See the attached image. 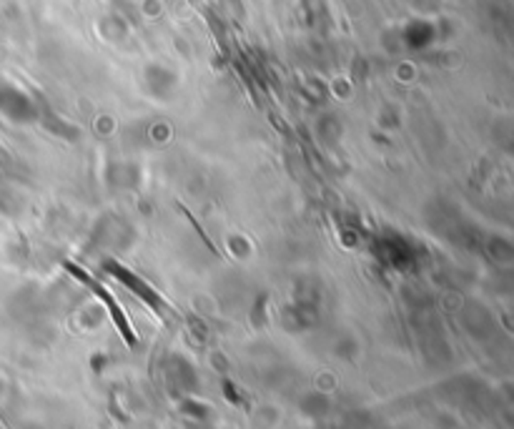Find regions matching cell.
<instances>
[{"instance_id":"6da1fadb","label":"cell","mask_w":514,"mask_h":429,"mask_svg":"<svg viewBox=\"0 0 514 429\" xmlns=\"http://www.w3.org/2000/svg\"><path fill=\"white\" fill-rule=\"evenodd\" d=\"M68 269H71L73 274H78V279H81V282H86V284L91 286V289H93L96 294H99V299L103 301L106 306H108V314H111V319L115 322V327H118V331L123 334V339H126V344H129V346H136V344H138V337H136V331L130 330L129 319H126V314H123V309H121V306H118V304H115L114 299H111V294H108V291H106V289H103L100 284H96V282H91L86 274L78 272L75 266H68Z\"/></svg>"}]
</instances>
